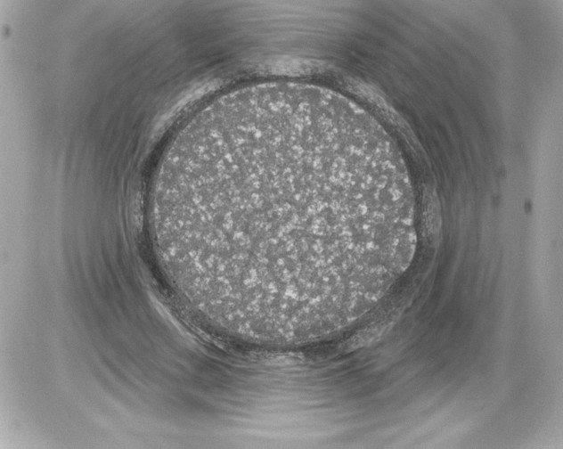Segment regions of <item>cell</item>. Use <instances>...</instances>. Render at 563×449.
I'll return each mask as SVG.
<instances>
[{
  "label": "cell",
  "instance_id": "1",
  "mask_svg": "<svg viewBox=\"0 0 563 449\" xmlns=\"http://www.w3.org/2000/svg\"><path fill=\"white\" fill-rule=\"evenodd\" d=\"M151 232L214 325L301 339L369 311L410 264L413 197L395 145L345 98L292 82L202 109L156 176Z\"/></svg>",
  "mask_w": 563,
  "mask_h": 449
}]
</instances>
